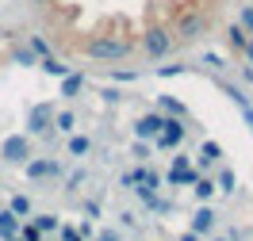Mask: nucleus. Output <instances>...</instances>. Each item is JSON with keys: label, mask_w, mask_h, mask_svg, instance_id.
<instances>
[{"label": "nucleus", "mask_w": 253, "mask_h": 241, "mask_svg": "<svg viewBox=\"0 0 253 241\" xmlns=\"http://www.w3.org/2000/svg\"><path fill=\"white\" fill-rule=\"evenodd\" d=\"M134 50L130 38H115V34H92L88 42H84V54L92 58V62H119Z\"/></svg>", "instance_id": "1"}, {"label": "nucleus", "mask_w": 253, "mask_h": 241, "mask_svg": "<svg viewBox=\"0 0 253 241\" xmlns=\"http://www.w3.org/2000/svg\"><path fill=\"white\" fill-rule=\"evenodd\" d=\"M169 50H173V31L161 27V23H150L142 31V54L146 58H165Z\"/></svg>", "instance_id": "2"}, {"label": "nucleus", "mask_w": 253, "mask_h": 241, "mask_svg": "<svg viewBox=\"0 0 253 241\" xmlns=\"http://www.w3.org/2000/svg\"><path fill=\"white\" fill-rule=\"evenodd\" d=\"M184 134H188V119L165 115V123H161L154 145H158V149H180V145H184Z\"/></svg>", "instance_id": "3"}, {"label": "nucleus", "mask_w": 253, "mask_h": 241, "mask_svg": "<svg viewBox=\"0 0 253 241\" xmlns=\"http://www.w3.org/2000/svg\"><path fill=\"white\" fill-rule=\"evenodd\" d=\"M31 157V134H8L0 142V161L4 165H23Z\"/></svg>", "instance_id": "4"}, {"label": "nucleus", "mask_w": 253, "mask_h": 241, "mask_svg": "<svg viewBox=\"0 0 253 241\" xmlns=\"http://www.w3.org/2000/svg\"><path fill=\"white\" fill-rule=\"evenodd\" d=\"M23 176L27 180H46V176H62V161H54V157H27L23 161Z\"/></svg>", "instance_id": "5"}, {"label": "nucleus", "mask_w": 253, "mask_h": 241, "mask_svg": "<svg viewBox=\"0 0 253 241\" xmlns=\"http://www.w3.org/2000/svg\"><path fill=\"white\" fill-rule=\"evenodd\" d=\"M207 27H211V19H207L204 12H188V16L176 23V38H180V42H196L200 34H207Z\"/></svg>", "instance_id": "6"}, {"label": "nucleus", "mask_w": 253, "mask_h": 241, "mask_svg": "<svg viewBox=\"0 0 253 241\" xmlns=\"http://www.w3.org/2000/svg\"><path fill=\"white\" fill-rule=\"evenodd\" d=\"M54 127V103H35L27 111V134H50Z\"/></svg>", "instance_id": "7"}, {"label": "nucleus", "mask_w": 253, "mask_h": 241, "mask_svg": "<svg viewBox=\"0 0 253 241\" xmlns=\"http://www.w3.org/2000/svg\"><path fill=\"white\" fill-rule=\"evenodd\" d=\"M161 123H165V115H161V111L142 115V119L134 123V138H142V142H154V138H158V130H161Z\"/></svg>", "instance_id": "8"}, {"label": "nucleus", "mask_w": 253, "mask_h": 241, "mask_svg": "<svg viewBox=\"0 0 253 241\" xmlns=\"http://www.w3.org/2000/svg\"><path fill=\"white\" fill-rule=\"evenodd\" d=\"M215 218H219V214L207 207V203H200L196 214H192V226H188V230H192V234H200V238H207V234L215 230Z\"/></svg>", "instance_id": "9"}, {"label": "nucleus", "mask_w": 253, "mask_h": 241, "mask_svg": "<svg viewBox=\"0 0 253 241\" xmlns=\"http://www.w3.org/2000/svg\"><path fill=\"white\" fill-rule=\"evenodd\" d=\"M215 161H222V145L207 138V142L200 145V153H196V165H200V172H204V169H211Z\"/></svg>", "instance_id": "10"}, {"label": "nucleus", "mask_w": 253, "mask_h": 241, "mask_svg": "<svg viewBox=\"0 0 253 241\" xmlns=\"http://www.w3.org/2000/svg\"><path fill=\"white\" fill-rule=\"evenodd\" d=\"M196 176H200V169H192V165H188V169H169V176H165V180H169L173 188H188V184H196Z\"/></svg>", "instance_id": "11"}, {"label": "nucleus", "mask_w": 253, "mask_h": 241, "mask_svg": "<svg viewBox=\"0 0 253 241\" xmlns=\"http://www.w3.org/2000/svg\"><path fill=\"white\" fill-rule=\"evenodd\" d=\"M19 222H23V218H16L12 210L4 207V210H0V238L12 241V238H16V230H19Z\"/></svg>", "instance_id": "12"}, {"label": "nucleus", "mask_w": 253, "mask_h": 241, "mask_svg": "<svg viewBox=\"0 0 253 241\" xmlns=\"http://www.w3.org/2000/svg\"><path fill=\"white\" fill-rule=\"evenodd\" d=\"M158 107H161V115H176V119H188V107L180 103L176 96H158Z\"/></svg>", "instance_id": "13"}, {"label": "nucleus", "mask_w": 253, "mask_h": 241, "mask_svg": "<svg viewBox=\"0 0 253 241\" xmlns=\"http://www.w3.org/2000/svg\"><path fill=\"white\" fill-rule=\"evenodd\" d=\"M134 184H142V188H154V192H158V188H161V176L150 169V165H138V169H134Z\"/></svg>", "instance_id": "14"}, {"label": "nucleus", "mask_w": 253, "mask_h": 241, "mask_svg": "<svg viewBox=\"0 0 253 241\" xmlns=\"http://www.w3.org/2000/svg\"><path fill=\"white\" fill-rule=\"evenodd\" d=\"M192 195H196L200 203H207V199L215 195V180H211V176H204V172H200V176H196V184H192Z\"/></svg>", "instance_id": "15"}, {"label": "nucleus", "mask_w": 253, "mask_h": 241, "mask_svg": "<svg viewBox=\"0 0 253 241\" xmlns=\"http://www.w3.org/2000/svg\"><path fill=\"white\" fill-rule=\"evenodd\" d=\"M81 88H84V73H65L62 77V96L65 100H73Z\"/></svg>", "instance_id": "16"}, {"label": "nucleus", "mask_w": 253, "mask_h": 241, "mask_svg": "<svg viewBox=\"0 0 253 241\" xmlns=\"http://www.w3.org/2000/svg\"><path fill=\"white\" fill-rule=\"evenodd\" d=\"M234 188H238L234 169H219V176H215V192H222V195H234Z\"/></svg>", "instance_id": "17"}, {"label": "nucleus", "mask_w": 253, "mask_h": 241, "mask_svg": "<svg viewBox=\"0 0 253 241\" xmlns=\"http://www.w3.org/2000/svg\"><path fill=\"white\" fill-rule=\"evenodd\" d=\"M88 149H92L88 134H69V157H88Z\"/></svg>", "instance_id": "18"}, {"label": "nucleus", "mask_w": 253, "mask_h": 241, "mask_svg": "<svg viewBox=\"0 0 253 241\" xmlns=\"http://www.w3.org/2000/svg\"><path fill=\"white\" fill-rule=\"evenodd\" d=\"M16 241H46V238H42V230H39L31 218H23V222H19V230H16Z\"/></svg>", "instance_id": "19"}, {"label": "nucleus", "mask_w": 253, "mask_h": 241, "mask_svg": "<svg viewBox=\"0 0 253 241\" xmlns=\"http://www.w3.org/2000/svg\"><path fill=\"white\" fill-rule=\"evenodd\" d=\"M39 69H42V73H50V77H65V73H69V65H62L58 58H54V54L39 58Z\"/></svg>", "instance_id": "20"}, {"label": "nucleus", "mask_w": 253, "mask_h": 241, "mask_svg": "<svg viewBox=\"0 0 253 241\" xmlns=\"http://www.w3.org/2000/svg\"><path fill=\"white\" fill-rule=\"evenodd\" d=\"M54 130L73 134V130H77V115H73V111H54Z\"/></svg>", "instance_id": "21"}, {"label": "nucleus", "mask_w": 253, "mask_h": 241, "mask_svg": "<svg viewBox=\"0 0 253 241\" xmlns=\"http://www.w3.org/2000/svg\"><path fill=\"white\" fill-rule=\"evenodd\" d=\"M8 210H12L16 218H31V199H27V195H12Z\"/></svg>", "instance_id": "22"}, {"label": "nucleus", "mask_w": 253, "mask_h": 241, "mask_svg": "<svg viewBox=\"0 0 253 241\" xmlns=\"http://www.w3.org/2000/svg\"><path fill=\"white\" fill-rule=\"evenodd\" d=\"M246 38H250V31L246 27H238V23H230V31H226V42L234 50H246Z\"/></svg>", "instance_id": "23"}, {"label": "nucleus", "mask_w": 253, "mask_h": 241, "mask_svg": "<svg viewBox=\"0 0 253 241\" xmlns=\"http://www.w3.org/2000/svg\"><path fill=\"white\" fill-rule=\"evenodd\" d=\"M31 222L39 226V230H42V234H54V230H58V214H31Z\"/></svg>", "instance_id": "24"}, {"label": "nucleus", "mask_w": 253, "mask_h": 241, "mask_svg": "<svg viewBox=\"0 0 253 241\" xmlns=\"http://www.w3.org/2000/svg\"><path fill=\"white\" fill-rule=\"evenodd\" d=\"M16 65H23V69H31V65H39V54H35L31 46H16Z\"/></svg>", "instance_id": "25"}, {"label": "nucleus", "mask_w": 253, "mask_h": 241, "mask_svg": "<svg viewBox=\"0 0 253 241\" xmlns=\"http://www.w3.org/2000/svg\"><path fill=\"white\" fill-rule=\"evenodd\" d=\"M219 88H222V92H226V96H230V100H234L238 107H250V96H246V92H242V88H238V84H226V80H222Z\"/></svg>", "instance_id": "26"}, {"label": "nucleus", "mask_w": 253, "mask_h": 241, "mask_svg": "<svg viewBox=\"0 0 253 241\" xmlns=\"http://www.w3.org/2000/svg\"><path fill=\"white\" fill-rule=\"evenodd\" d=\"M31 50L39 54V58H46V54H50V46H46V38H42V34H31Z\"/></svg>", "instance_id": "27"}, {"label": "nucleus", "mask_w": 253, "mask_h": 241, "mask_svg": "<svg viewBox=\"0 0 253 241\" xmlns=\"http://www.w3.org/2000/svg\"><path fill=\"white\" fill-rule=\"evenodd\" d=\"M184 73V65H161L158 69V77H180Z\"/></svg>", "instance_id": "28"}, {"label": "nucleus", "mask_w": 253, "mask_h": 241, "mask_svg": "<svg viewBox=\"0 0 253 241\" xmlns=\"http://www.w3.org/2000/svg\"><path fill=\"white\" fill-rule=\"evenodd\" d=\"M77 238V226H58V241H73Z\"/></svg>", "instance_id": "29"}, {"label": "nucleus", "mask_w": 253, "mask_h": 241, "mask_svg": "<svg viewBox=\"0 0 253 241\" xmlns=\"http://www.w3.org/2000/svg\"><path fill=\"white\" fill-rule=\"evenodd\" d=\"M65 184H69V192H73V188H81V184H84V169H77V172H69V180H65Z\"/></svg>", "instance_id": "30"}, {"label": "nucleus", "mask_w": 253, "mask_h": 241, "mask_svg": "<svg viewBox=\"0 0 253 241\" xmlns=\"http://www.w3.org/2000/svg\"><path fill=\"white\" fill-rule=\"evenodd\" d=\"M204 65H207V69H226L219 54H204Z\"/></svg>", "instance_id": "31"}, {"label": "nucleus", "mask_w": 253, "mask_h": 241, "mask_svg": "<svg viewBox=\"0 0 253 241\" xmlns=\"http://www.w3.org/2000/svg\"><path fill=\"white\" fill-rule=\"evenodd\" d=\"M173 169H188V153H180V149H173Z\"/></svg>", "instance_id": "32"}, {"label": "nucleus", "mask_w": 253, "mask_h": 241, "mask_svg": "<svg viewBox=\"0 0 253 241\" xmlns=\"http://www.w3.org/2000/svg\"><path fill=\"white\" fill-rule=\"evenodd\" d=\"M77 238H81V241H88V238H96V230H92V222H81V230H77Z\"/></svg>", "instance_id": "33"}, {"label": "nucleus", "mask_w": 253, "mask_h": 241, "mask_svg": "<svg viewBox=\"0 0 253 241\" xmlns=\"http://www.w3.org/2000/svg\"><path fill=\"white\" fill-rule=\"evenodd\" d=\"M134 157H138V161H146V157H150V145H146L142 138H138V142H134Z\"/></svg>", "instance_id": "34"}, {"label": "nucleus", "mask_w": 253, "mask_h": 241, "mask_svg": "<svg viewBox=\"0 0 253 241\" xmlns=\"http://www.w3.org/2000/svg\"><path fill=\"white\" fill-rule=\"evenodd\" d=\"M242 27L253 34V8H246V12H242Z\"/></svg>", "instance_id": "35"}, {"label": "nucleus", "mask_w": 253, "mask_h": 241, "mask_svg": "<svg viewBox=\"0 0 253 241\" xmlns=\"http://www.w3.org/2000/svg\"><path fill=\"white\" fill-rule=\"evenodd\" d=\"M111 77H115V80H134V77H138V73H130V69H115Z\"/></svg>", "instance_id": "36"}, {"label": "nucleus", "mask_w": 253, "mask_h": 241, "mask_svg": "<svg viewBox=\"0 0 253 241\" xmlns=\"http://www.w3.org/2000/svg\"><path fill=\"white\" fill-rule=\"evenodd\" d=\"M92 241H119V234H111V230H104V234H96Z\"/></svg>", "instance_id": "37"}, {"label": "nucleus", "mask_w": 253, "mask_h": 241, "mask_svg": "<svg viewBox=\"0 0 253 241\" xmlns=\"http://www.w3.org/2000/svg\"><path fill=\"white\" fill-rule=\"evenodd\" d=\"M242 119H246V127L253 130V103H250V107H242Z\"/></svg>", "instance_id": "38"}, {"label": "nucleus", "mask_w": 253, "mask_h": 241, "mask_svg": "<svg viewBox=\"0 0 253 241\" xmlns=\"http://www.w3.org/2000/svg\"><path fill=\"white\" fill-rule=\"evenodd\" d=\"M246 58H250V65H253V34L246 38Z\"/></svg>", "instance_id": "39"}, {"label": "nucleus", "mask_w": 253, "mask_h": 241, "mask_svg": "<svg viewBox=\"0 0 253 241\" xmlns=\"http://www.w3.org/2000/svg\"><path fill=\"white\" fill-rule=\"evenodd\" d=\"M176 241H200V234H192V230H188V234H180Z\"/></svg>", "instance_id": "40"}, {"label": "nucleus", "mask_w": 253, "mask_h": 241, "mask_svg": "<svg viewBox=\"0 0 253 241\" xmlns=\"http://www.w3.org/2000/svg\"><path fill=\"white\" fill-rule=\"evenodd\" d=\"M31 4H39V8H42V4H50V0H31Z\"/></svg>", "instance_id": "41"}, {"label": "nucleus", "mask_w": 253, "mask_h": 241, "mask_svg": "<svg viewBox=\"0 0 253 241\" xmlns=\"http://www.w3.org/2000/svg\"><path fill=\"white\" fill-rule=\"evenodd\" d=\"M211 241H226V238H211Z\"/></svg>", "instance_id": "42"}, {"label": "nucleus", "mask_w": 253, "mask_h": 241, "mask_svg": "<svg viewBox=\"0 0 253 241\" xmlns=\"http://www.w3.org/2000/svg\"><path fill=\"white\" fill-rule=\"evenodd\" d=\"M73 241H81V238H73Z\"/></svg>", "instance_id": "43"}]
</instances>
